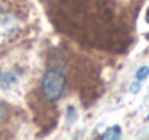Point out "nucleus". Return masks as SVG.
<instances>
[{
  "mask_svg": "<svg viewBox=\"0 0 149 140\" xmlns=\"http://www.w3.org/2000/svg\"><path fill=\"white\" fill-rule=\"evenodd\" d=\"M148 74H149L148 67H142V68L136 72V78H138V80H145V78L148 77Z\"/></svg>",
  "mask_w": 149,
  "mask_h": 140,
  "instance_id": "nucleus-4",
  "label": "nucleus"
},
{
  "mask_svg": "<svg viewBox=\"0 0 149 140\" xmlns=\"http://www.w3.org/2000/svg\"><path fill=\"white\" fill-rule=\"evenodd\" d=\"M65 85H67L65 74L58 68H51L44 74L41 81L42 97L49 103L58 101L65 91Z\"/></svg>",
  "mask_w": 149,
  "mask_h": 140,
  "instance_id": "nucleus-2",
  "label": "nucleus"
},
{
  "mask_svg": "<svg viewBox=\"0 0 149 140\" xmlns=\"http://www.w3.org/2000/svg\"><path fill=\"white\" fill-rule=\"evenodd\" d=\"M114 132H116V134H119V132H120V130H119V127H117ZM109 133H111V130H109ZM116 134H114L113 137H117ZM109 137H111V134H103V139H109Z\"/></svg>",
  "mask_w": 149,
  "mask_h": 140,
  "instance_id": "nucleus-5",
  "label": "nucleus"
},
{
  "mask_svg": "<svg viewBox=\"0 0 149 140\" xmlns=\"http://www.w3.org/2000/svg\"><path fill=\"white\" fill-rule=\"evenodd\" d=\"M31 22L28 0H0V56L28 35Z\"/></svg>",
  "mask_w": 149,
  "mask_h": 140,
  "instance_id": "nucleus-1",
  "label": "nucleus"
},
{
  "mask_svg": "<svg viewBox=\"0 0 149 140\" xmlns=\"http://www.w3.org/2000/svg\"><path fill=\"white\" fill-rule=\"evenodd\" d=\"M146 22L149 23V7H148V10H146Z\"/></svg>",
  "mask_w": 149,
  "mask_h": 140,
  "instance_id": "nucleus-6",
  "label": "nucleus"
},
{
  "mask_svg": "<svg viewBox=\"0 0 149 140\" xmlns=\"http://www.w3.org/2000/svg\"><path fill=\"white\" fill-rule=\"evenodd\" d=\"M12 124V111L10 107L0 100V137L6 136V133H9Z\"/></svg>",
  "mask_w": 149,
  "mask_h": 140,
  "instance_id": "nucleus-3",
  "label": "nucleus"
}]
</instances>
